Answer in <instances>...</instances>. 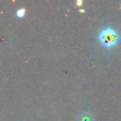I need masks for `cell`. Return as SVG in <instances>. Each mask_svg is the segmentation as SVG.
I'll list each match as a JSON object with an SVG mask.
<instances>
[{
  "label": "cell",
  "instance_id": "cell-1",
  "mask_svg": "<svg viewBox=\"0 0 121 121\" xmlns=\"http://www.w3.org/2000/svg\"><path fill=\"white\" fill-rule=\"evenodd\" d=\"M98 39L101 43V45L104 46L105 48H113L119 42V34L115 29L107 27L99 33Z\"/></svg>",
  "mask_w": 121,
  "mask_h": 121
},
{
  "label": "cell",
  "instance_id": "cell-3",
  "mask_svg": "<svg viewBox=\"0 0 121 121\" xmlns=\"http://www.w3.org/2000/svg\"><path fill=\"white\" fill-rule=\"evenodd\" d=\"M25 13H26V11L23 10V9H20V10H18V11L16 12V15H17L18 17H20V18H21V17L25 15Z\"/></svg>",
  "mask_w": 121,
  "mask_h": 121
},
{
  "label": "cell",
  "instance_id": "cell-2",
  "mask_svg": "<svg viewBox=\"0 0 121 121\" xmlns=\"http://www.w3.org/2000/svg\"><path fill=\"white\" fill-rule=\"evenodd\" d=\"M78 121H95V119L90 113L84 112V113L80 114V116L78 117Z\"/></svg>",
  "mask_w": 121,
  "mask_h": 121
}]
</instances>
